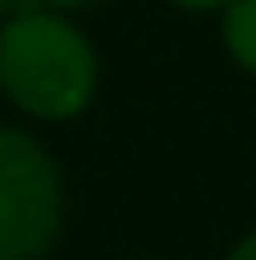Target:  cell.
Returning a JSON list of instances; mask_svg holds the SVG:
<instances>
[{"instance_id": "cell-7", "label": "cell", "mask_w": 256, "mask_h": 260, "mask_svg": "<svg viewBox=\"0 0 256 260\" xmlns=\"http://www.w3.org/2000/svg\"><path fill=\"white\" fill-rule=\"evenodd\" d=\"M9 14H14V0H0V23H5Z\"/></svg>"}, {"instance_id": "cell-6", "label": "cell", "mask_w": 256, "mask_h": 260, "mask_svg": "<svg viewBox=\"0 0 256 260\" xmlns=\"http://www.w3.org/2000/svg\"><path fill=\"white\" fill-rule=\"evenodd\" d=\"M224 260H256V229H247L234 247H229V256Z\"/></svg>"}, {"instance_id": "cell-4", "label": "cell", "mask_w": 256, "mask_h": 260, "mask_svg": "<svg viewBox=\"0 0 256 260\" xmlns=\"http://www.w3.org/2000/svg\"><path fill=\"white\" fill-rule=\"evenodd\" d=\"M101 0H14V9H32V14H64V18H78L87 9H96Z\"/></svg>"}, {"instance_id": "cell-8", "label": "cell", "mask_w": 256, "mask_h": 260, "mask_svg": "<svg viewBox=\"0 0 256 260\" xmlns=\"http://www.w3.org/2000/svg\"><path fill=\"white\" fill-rule=\"evenodd\" d=\"M128 260H156V256H128Z\"/></svg>"}, {"instance_id": "cell-5", "label": "cell", "mask_w": 256, "mask_h": 260, "mask_svg": "<svg viewBox=\"0 0 256 260\" xmlns=\"http://www.w3.org/2000/svg\"><path fill=\"white\" fill-rule=\"evenodd\" d=\"M165 5L179 14H224L229 9V0H165Z\"/></svg>"}, {"instance_id": "cell-1", "label": "cell", "mask_w": 256, "mask_h": 260, "mask_svg": "<svg viewBox=\"0 0 256 260\" xmlns=\"http://www.w3.org/2000/svg\"><path fill=\"white\" fill-rule=\"evenodd\" d=\"M101 91V55L78 18L14 9L0 23V96L37 119L69 123Z\"/></svg>"}, {"instance_id": "cell-2", "label": "cell", "mask_w": 256, "mask_h": 260, "mask_svg": "<svg viewBox=\"0 0 256 260\" xmlns=\"http://www.w3.org/2000/svg\"><path fill=\"white\" fill-rule=\"evenodd\" d=\"M64 233V174L41 137L0 123V260H46Z\"/></svg>"}, {"instance_id": "cell-3", "label": "cell", "mask_w": 256, "mask_h": 260, "mask_svg": "<svg viewBox=\"0 0 256 260\" xmlns=\"http://www.w3.org/2000/svg\"><path fill=\"white\" fill-rule=\"evenodd\" d=\"M220 37L229 59L256 78V0H229V9L220 14Z\"/></svg>"}]
</instances>
